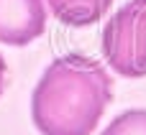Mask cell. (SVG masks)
<instances>
[{
	"label": "cell",
	"instance_id": "obj_6",
	"mask_svg": "<svg viewBox=\"0 0 146 135\" xmlns=\"http://www.w3.org/2000/svg\"><path fill=\"white\" fill-rule=\"evenodd\" d=\"M3 84H5V61L0 56V94H3Z\"/></svg>",
	"mask_w": 146,
	"mask_h": 135
},
{
	"label": "cell",
	"instance_id": "obj_5",
	"mask_svg": "<svg viewBox=\"0 0 146 135\" xmlns=\"http://www.w3.org/2000/svg\"><path fill=\"white\" fill-rule=\"evenodd\" d=\"M103 135H146V110H128L118 115Z\"/></svg>",
	"mask_w": 146,
	"mask_h": 135
},
{
	"label": "cell",
	"instance_id": "obj_2",
	"mask_svg": "<svg viewBox=\"0 0 146 135\" xmlns=\"http://www.w3.org/2000/svg\"><path fill=\"white\" fill-rule=\"evenodd\" d=\"M103 56L115 74L146 77V0H128L103 28Z\"/></svg>",
	"mask_w": 146,
	"mask_h": 135
},
{
	"label": "cell",
	"instance_id": "obj_1",
	"mask_svg": "<svg viewBox=\"0 0 146 135\" xmlns=\"http://www.w3.org/2000/svg\"><path fill=\"white\" fill-rule=\"evenodd\" d=\"M110 100L113 82L103 64L67 54L41 74L31 97V117L41 135H92Z\"/></svg>",
	"mask_w": 146,
	"mask_h": 135
},
{
	"label": "cell",
	"instance_id": "obj_3",
	"mask_svg": "<svg viewBox=\"0 0 146 135\" xmlns=\"http://www.w3.org/2000/svg\"><path fill=\"white\" fill-rule=\"evenodd\" d=\"M46 28L44 0H0V43L26 46Z\"/></svg>",
	"mask_w": 146,
	"mask_h": 135
},
{
	"label": "cell",
	"instance_id": "obj_4",
	"mask_svg": "<svg viewBox=\"0 0 146 135\" xmlns=\"http://www.w3.org/2000/svg\"><path fill=\"white\" fill-rule=\"evenodd\" d=\"M46 3L56 20L77 28L100 20L113 5V0H46Z\"/></svg>",
	"mask_w": 146,
	"mask_h": 135
}]
</instances>
